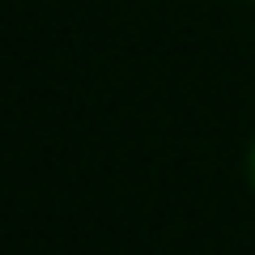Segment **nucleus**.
I'll return each mask as SVG.
<instances>
[{
  "label": "nucleus",
  "instance_id": "1",
  "mask_svg": "<svg viewBox=\"0 0 255 255\" xmlns=\"http://www.w3.org/2000/svg\"><path fill=\"white\" fill-rule=\"evenodd\" d=\"M251 183H255V149H251Z\"/></svg>",
  "mask_w": 255,
  "mask_h": 255
}]
</instances>
